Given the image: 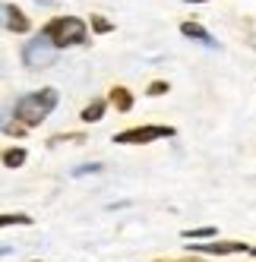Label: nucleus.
Listing matches in <instances>:
<instances>
[{
	"mask_svg": "<svg viewBox=\"0 0 256 262\" xmlns=\"http://www.w3.org/2000/svg\"><path fill=\"white\" fill-rule=\"evenodd\" d=\"M54 107H57V92L54 89H38V92H29V95H23L19 101H16L13 114L26 126H38Z\"/></svg>",
	"mask_w": 256,
	"mask_h": 262,
	"instance_id": "f257e3e1",
	"label": "nucleus"
},
{
	"mask_svg": "<svg viewBox=\"0 0 256 262\" xmlns=\"http://www.w3.org/2000/svg\"><path fill=\"white\" fill-rule=\"evenodd\" d=\"M86 23L76 19V16H57L45 26V35L57 45V48H70V45H82L86 41Z\"/></svg>",
	"mask_w": 256,
	"mask_h": 262,
	"instance_id": "f03ea898",
	"label": "nucleus"
},
{
	"mask_svg": "<svg viewBox=\"0 0 256 262\" xmlns=\"http://www.w3.org/2000/svg\"><path fill=\"white\" fill-rule=\"evenodd\" d=\"M57 51L60 48L41 32V35H35V38L23 48V63H26V70H48V67L57 63Z\"/></svg>",
	"mask_w": 256,
	"mask_h": 262,
	"instance_id": "7ed1b4c3",
	"label": "nucleus"
},
{
	"mask_svg": "<svg viewBox=\"0 0 256 262\" xmlns=\"http://www.w3.org/2000/svg\"><path fill=\"white\" fill-rule=\"evenodd\" d=\"M164 136H174L171 126H133V129H123V133L114 136V142L120 145H145V142H155Z\"/></svg>",
	"mask_w": 256,
	"mask_h": 262,
	"instance_id": "20e7f679",
	"label": "nucleus"
},
{
	"mask_svg": "<svg viewBox=\"0 0 256 262\" xmlns=\"http://www.w3.org/2000/svg\"><path fill=\"white\" fill-rule=\"evenodd\" d=\"M193 253H209V256H228V253H250L247 243L241 240H212L203 247H193Z\"/></svg>",
	"mask_w": 256,
	"mask_h": 262,
	"instance_id": "39448f33",
	"label": "nucleus"
},
{
	"mask_svg": "<svg viewBox=\"0 0 256 262\" xmlns=\"http://www.w3.org/2000/svg\"><path fill=\"white\" fill-rule=\"evenodd\" d=\"M4 26L10 32H29V16L16 10V4H4Z\"/></svg>",
	"mask_w": 256,
	"mask_h": 262,
	"instance_id": "423d86ee",
	"label": "nucleus"
},
{
	"mask_svg": "<svg viewBox=\"0 0 256 262\" xmlns=\"http://www.w3.org/2000/svg\"><path fill=\"white\" fill-rule=\"evenodd\" d=\"M180 32H184L187 38H193V41H203L206 48H218V41L212 38V35H209L203 26H196V23H184V26H180Z\"/></svg>",
	"mask_w": 256,
	"mask_h": 262,
	"instance_id": "0eeeda50",
	"label": "nucleus"
},
{
	"mask_svg": "<svg viewBox=\"0 0 256 262\" xmlns=\"http://www.w3.org/2000/svg\"><path fill=\"white\" fill-rule=\"evenodd\" d=\"M111 104H114L117 111H123V114H126V111L133 107V95H130V92H126L123 85H114V89H111Z\"/></svg>",
	"mask_w": 256,
	"mask_h": 262,
	"instance_id": "6e6552de",
	"label": "nucleus"
},
{
	"mask_svg": "<svg viewBox=\"0 0 256 262\" xmlns=\"http://www.w3.org/2000/svg\"><path fill=\"white\" fill-rule=\"evenodd\" d=\"M101 114H104V101H101V98H95L92 104H86V107H82V120H86V123L101 120Z\"/></svg>",
	"mask_w": 256,
	"mask_h": 262,
	"instance_id": "1a4fd4ad",
	"label": "nucleus"
},
{
	"mask_svg": "<svg viewBox=\"0 0 256 262\" xmlns=\"http://www.w3.org/2000/svg\"><path fill=\"white\" fill-rule=\"evenodd\" d=\"M4 164L7 167H23L26 164V152H23V148H7V152H4Z\"/></svg>",
	"mask_w": 256,
	"mask_h": 262,
	"instance_id": "9d476101",
	"label": "nucleus"
},
{
	"mask_svg": "<svg viewBox=\"0 0 256 262\" xmlns=\"http://www.w3.org/2000/svg\"><path fill=\"white\" fill-rule=\"evenodd\" d=\"M82 139H86L82 133H60V136H54V139H51L48 145L54 148V145H63V142H82Z\"/></svg>",
	"mask_w": 256,
	"mask_h": 262,
	"instance_id": "9b49d317",
	"label": "nucleus"
},
{
	"mask_svg": "<svg viewBox=\"0 0 256 262\" xmlns=\"http://www.w3.org/2000/svg\"><path fill=\"white\" fill-rule=\"evenodd\" d=\"M218 228H193V231H184V240H193V237H215Z\"/></svg>",
	"mask_w": 256,
	"mask_h": 262,
	"instance_id": "f8f14e48",
	"label": "nucleus"
},
{
	"mask_svg": "<svg viewBox=\"0 0 256 262\" xmlns=\"http://www.w3.org/2000/svg\"><path fill=\"white\" fill-rule=\"evenodd\" d=\"M92 29H95L98 35H108V32H111L114 26H111V23H108V19H104V16H92Z\"/></svg>",
	"mask_w": 256,
	"mask_h": 262,
	"instance_id": "ddd939ff",
	"label": "nucleus"
},
{
	"mask_svg": "<svg viewBox=\"0 0 256 262\" xmlns=\"http://www.w3.org/2000/svg\"><path fill=\"white\" fill-rule=\"evenodd\" d=\"M0 224H4V228H10V224H32V218L29 215H4Z\"/></svg>",
	"mask_w": 256,
	"mask_h": 262,
	"instance_id": "4468645a",
	"label": "nucleus"
},
{
	"mask_svg": "<svg viewBox=\"0 0 256 262\" xmlns=\"http://www.w3.org/2000/svg\"><path fill=\"white\" fill-rule=\"evenodd\" d=\"M95 171H101V164H79L76 171H73V177H79V174H95Z\"/></svg>",
	"mask_w": 256,
	"mask_h": 262,
	"instance_id": "2eb2a0df",
	"label": "nucleus"
},
{
	"mask_svg": "<svg viewBox=\"0 0 256 262\" xmlns=\"http://www.w3.org/2000/svg\"><path fill=\"white\" fill-rule=\"evenodd\" d=\"M161 92H168V82H152L149 85V95H161Z\"/></svg>",
	"mask_w": 256,
	"mask_h": 262,
	"instance_id": "dca6fc26",
	"label": "nucleus"
},
{
	"mask_svg": "<svg viewBox=\"0 0 256 262\" xmlns=\"http://www.w3.org/2000/svg\"><path fill=\"white\" fill-rule=\"evenodd\" d=\"M158 262H209V259H199V256H187V259H158Z\"/></svg>",
	"mask_w": 256,
	"mask_h": 262,
	"instance_id": "f3484780",
	"label": "nucleus"
},
{
	"mask_svg": "<svg viewBox=\"0 0 256 262\" xmlns=\"http://www.w3.org/2000/svg\"><path fill=\"white\" fill-rule=\"evenodd\" d=\"M187 4H206V0H187Z\"/></svg>",
	"mask_w": 256,
	"mask_h": 262,
	"instance_id": "a211bd4d",
	"label": "nucleus"
},
{
	"mask_svg": "<svg viewBox=\"0 0 256 262\" xmlns=\"http://www.w3.org/2000/svg\"><path fill=\"white\" fill-rule=\"evenodd\" d=\"M250 256H256V250H250Z\"/></svg>",
	"mask_w": 256,
	"mask_h": 262,
	"instance_id": "6ab92c4d",
	"label": "nucleus"
}]
</instances>
